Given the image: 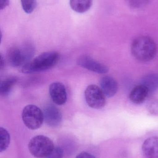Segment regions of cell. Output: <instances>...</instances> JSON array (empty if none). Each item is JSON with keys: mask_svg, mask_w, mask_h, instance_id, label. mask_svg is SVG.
Returning <instances> with one entry per match:
<instances>
[{"mask_svg": "<svg viewBox=\"0 0 158 158\" xmlns=\"http://www.w3.org/2000/svg\"><path fill=\"white\" fill-rule=\"evenodd\" d=\"M60 57L59 53L55 51L43 53L32 61H29L23 65L21 71L25 74L46 71L55 66Z\"/></svg>", "mask_w": 158, "mask_h": 158, "instance_id": "6da1fadb", "label": "cell"}, {"mask_svg": "<svg viewBox=\"0 0 158 158\" xmlns=\"http://www.w3.org/2000/svg\"><path fill=\"white\" fill-rule=\"evenodd\" d=\"M131 53L135 59L142 62L151 61L156 55L157 48L155 41L148 36L136 38L131 45Z\"/></svg>", "mask_w": 158, "mask_h": 158, "instance_id": "7a4b0ae2", "label": "cell"}, {"mask_svg": "<svg viewBox=\"0 0 158 158\" xmlns=\"http://www.w3.org/2000/svg\"><path fill=\"white\" fill-rule=\"evenodd\" d=\"M52 140L44 135H37L30 141L28 148L31 154L36 158H45L54 148Z\"/></svg>", "mask_w": 158, "mask_h": 158, "instance_id": "3957f363", "label": "cell"}, {"mask_svg": "<svg viewBox=\"0 0 158 158\" xmlns=\"http://www.w3.org/2000/svg\"><path fill=\"white\" fill-rule=\"evenodd\" d=\"M22 119L26 126L30 130L39 129L44 121L42 110L34 105H28L23 108Z\"/></svg>", "mask_w": 158, "mask_h": 158, "instance_id": "277c9868", "label": "cell"}, {"mask_svg": "<svg viewBox=\"0 0 158 158\" xmlns=\"http://www.w3.org/2000/svg\"><path fill=\"white\" fill-rule=\"evenodd\" d=\"M84 96L86 103L92 108L101 109L105 106L106 96L101 88L96 85H90L87 86Z\"/></svg>", "mask_w": 158, "mask_h": 158, "instance_id": "5b68a950", "label": "cell"}, {"mask_svg": "<svg viewBox=\"0 0 158 158\" xmlns=\"http://www.w3.org/2000/svg\"><path fill=\"white\" fill-rule=\"evenodd\" d=\"M44 118L45 123L52 127L59 126L62 120V116L60 110L53 104L45 105L43 110Z\"/></svg>", "mask_w": 158, "mask_h": 158, "instance_id": "8992f818", "label": "cell"}, {"mask_svg": "<svg viewBox=\"0 0 158 158\" xmlns=\"http://www.w3.org/2000/svg\"><path fill=\"white\" fill-rule=\"evenodd\" d=\"M77 62L78 64L81 67L98 74H106L109 71L108 68L106 66L86 55L79 57Z\"/></svg>", "mask_w": 158, "mask_h": 158, "instance_id": "52a82bcc", "label": "cell"}, {"mask_svg": "<svg viewBox=\"0 0 158 158\" xmlns=\"http://www.w3.org/2000/svg\"><path fill=\"white\" fill-rule=\"evenodd\" d=\"M49 94L51 99L56 105H64L67 98L66 90L64 84L59 82L52 83L49 86Z\"/></svg>", "mask_w": 158, "mask_h": 158, "instance_id": "ba28073f", "label": "cell"}, {"mask_svg": "<svg viewBox=\"0 0 158 158\" xmlns=\"http://www.w3.org/2000/svg\"><path fill=\"white\" fill-rule=\"evenodd\" d=\"M100 88L106 96L112 97L118 91L117 82L115 79L109 76H104L100 81Z\"/></svg>", "mask_w": 158, "mask_h": 158, "instance_id": "9c48e42d", "label": "cell"}, {"mask_svg": "<svg viewBox=\"0 0 158 158\" xmlns=\"http://www.w3.org/2000/svg\"><path fill=\"white\" fill-rule=\"evenodd\" d=\"M7 59L13 67H18L28 62L23 50L17 47H12L8 50Z\"/></svg>", "mask_w": 158, "mask_h": 158, "instance_id": "30bf717a", "label": "cell"}, {"mask_svg": "<svg viewBox=\"0 0 158 158\" xmlns=\"http://www.w3.org/2000/svg\"><path fill=\"white\" fill-rule=\"evenodd\" d=\"M143 153L146 158H158V137L147 139L142 147Z\"/></svg>", "mask_w": 158, "mask_h": 158, "instance_id": "8fae6325", "label": "cell"}, {"mask_svg": "<svg viewBox=\"0 0 158 158\" xmlns=\"http://www.w3.org/2000/svg\"><path fill=\"white\" fill-rule=\"evenodd\" d=\"M148 90L142 85L135 86L131 91L129 96L130 100L137 105L143 103L149 95Z\"/></svg>", "mask_w": 158, "mask_h": 158, "instance_id": "7c38bea8", "label": "cell"}, {"mask_svg": "<svg viewBox=\"0 0 158 158\" xmlns=\"http://www.w3.org/2000/svg\"><path fill=\"white\" fill-rule=\"evenodd\" d=\"M141 85L148 90L149 94H153L158 88V75L155 73L146 75L142 79Z\"/></svg>", "mask_w": 158, "mask_h": 158, "instance_id": "4fadbf2b", "label": "cell"}, {"mask_svg": "<svg viewBox=\"0 0 158 158\" xmlns=\"http://www.w3.org/2000/svg\"><path fill=\"white\" fill-rule=\"evenodd\" d=\"M93 0H70L72 10L79 13H83L89 10L92 5Z\"/></svg>", "mask_w": 158, "mask_h": 158, "instance_id": "5bb4252c", "label": "cell"}, {"mask_svg": "<svg viewBox=\"0 0 158 158\" xmlns=\"http://www.w3.org/2000/svg\"><path fill=\"white\" fill-rule=\"evenodd\" d=\"M17 81L16 77H9L1 82L0 84V94L3 96L7 95L13 86Z\"/></svg>", "mask_w": 158, "mask_h": 158, "instance_id": "9a60e30c", "label": "cell"}, {"mask_svg": "<svg viewBox=\"0 0 158 158\" xmlns=\"http://www.w3.org/2000/svg\"><path fill=\"white\" fill-rule=\"evenodd\" d=\"M10 135L5 128H0V151H4L9 144Z\"/></svg>", "mask_w": 158, "mask_h": 158, "instance_id": "2e32d148", "label": "cell"}, {"mask_svg": "<svg viewBox=\"0 0 158 158\" xmlns=\"http://www.w3.org/2000/svg\"><path fill=\"white\" fill-rule=\"evenodd\" d=\"M146 108L148 112L154 116H158V99L155 97L149 98L146 104Z\"/></svg>", "mask_w": 158, "mask_h": 158, "instance_id": "e0dca14e", "label": "cell"}, {"mask_svg": "<svg viewBox=\"0 0 158 158\" xmlns=\"http://www.w3.org/2000/svg\"><path fill=\"white\" fill-rule=\"evenodd\" d=\"M20 1L22 8L27 14L32 13L36 7V0H20Z\"/></svg>", "mask_w": 158, "mask_h": 158, "instance_id": "ac0fdd59", "label": "cell"}, {"mask_svg": "<svg viewBox=\"0 0 158 158\" xmlns=\"http://www.w3.org/2000/svg\"><path fill=\"white\" fill-rule=\"evenodd\" d=\"M63 151L60 147H55L52 152L45 158H63Z\"/></svg>", "mask_w": 158, "mask_h": 158, "instance_id": "d6986e66", "label": "cell"}, {"mask_svg": "<svg viewBox=\"0 0 158 158\" xmlns=\"http://www.w3.org/2000/svg\"><path fill=\"white\" fill-rule=\"evenodd\" d=\"M76 158H96V157L90 153L84 152L80 153L77 156Z\"/></svg>", "mask_w": 158, "mask_h": 158, "instance_id": "ffe728a7", "label": "cell"}, {"mask_svg": "<svg viewBox=\"0 0 158 158\" xmlns=\"http://www.w3.org/2000/svg\"><path fill=\"white\" fill-rule=\"evenodd\" d=\"M147 0H130L132 4L134 5L138 6H140V5L143 4L145 3V2H146Z\"/></svg>", "mask_w": 158, "mask_h": 158, "instance_id": "44dd1931", "label": "cell"}, {"mask_svg": "<svg viewBox=\"0 0 158 158\" xmlns=\"http://www.w3.org/2000/svg\"><path fill=\"white\" fill-rule=\"evenodd\" d=\"M0 3H1V5H0L1 9L2 10L9 5V0H1Z\"/></svg>", "mask_w": 158, "mask_h": 158, "instance_id": "7402d4cb", "label": "cell"}, {"mask_svg": "<svg viewBox=\"0 0 158 158\" xmlns=\"http://www.w3.org/2000/svg\"><path fill=\"white\" fill-rule=\"evenodd\" d=\"M0 57H1V58H0V68H1V69H2L4 68L5 61L2 54L0 55Z\"/></svg>", "mask_w": 158, "mask_h": 158, "instance_id": "603a6c76", "label": "cell"}]
</instances>
